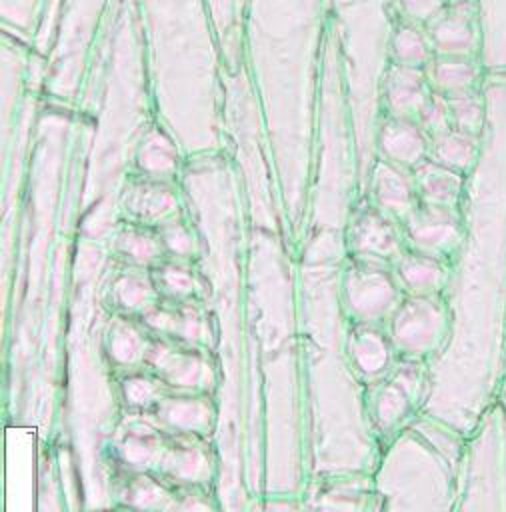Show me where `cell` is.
I'll list each match as a JSON object with an SVG mask.
<instances>
[{"label":"cell","mask_w":506,"mask_h":512,"mask_svg":"<svg viewBox=\"0 0 506 512\" xmlns=\"http://www.w3.org/2000/svg\"><path fill=\"white\" fill-rule=\"evenodd\" d=\"M424 72L430 88L440 96L476 90L480 80V68L474 56H434Z\"/></svg>","instance_id":"obj_4"},{"label":"cell","mask_w":506,"mask_h":512,"mask_svg":"<svg viewBox=\"0 0 506 512\" xmlns=\"http://www.w3.org/2000/svg\"><path fill=\"white\" fill-rule=\"evenodd\" d=\"M432 158L434 162L462 172L468 170L478 158V136L450 128L432 138Z\"/></svg>","instance_id":"obj_5"},{"label":"cell","mask_w":506,"mask_h":512,"mask_svg":"<svg viewBox=\"0 0 506 512\" xmlns=\"http://www.w3.org/2000/svg\"><path fill=\"white\" fill-rule=\"evenodd\" d=\"M444 98L448 104L452 128L480 136L482 126H484V104H482V98L478 96V92L470 90V92L444 96Z\"/></svg>","instance_id":"obj_8"},{"label":"cell","mask_w":506,"mask_h":512,"mask_svg":"<svg viewBox=\"0 0 506 512\" xmlns=\"http://www.w3.org/2000/svg\"><path fill=\"white\" fill-rule=\"evenodd\" d=\"M426 34L438 56H474L480 26L472 0H450L426 22Z\"/></svg>","instance_id":"obj_1"},{"label":"cell","mask_w":506,"mask_h":512,"mask_svg":"<svg viewBox=\"0 0 506 512\" xmlns=\"http://www.w3.org/2000/svg\"><path fill=\"white\" fill-rule=\"evenodd\" d=\"M380 148L392 162L414 166L426 156L428 134L414 118L390 116L380 132Z\"/></svg>","instance_id":"obj_3"},{"label":"cell","mask_w":506,"mask_h":512,"mask_svg":"<svg viewBox=\"0 0 506 512\" xmlns=\"http://www.w3.org/2000/svg\"><path fill=\"white\" fill-rule=\"evenodd\" d=\"M432 94L424 68L392 64L384 78V102L390 116L416 120Z\"/></svg>","instance_id":"obj_2"},{"label":"cell","mask_w":506,"mask_h":512,"mask_svg":"<svg viewBox=\"0 0 506 512\" xmlns=\"http://www.w3.org/2000/svg\"><path fill=\"white\" fill-rule=\"evenodd\" d=\"M378 190L382 200L400 206L406 204L410 198V186L404 180V176L400 172H396L394 168H380L378 172Z\"/></svg>","instance_id":"obj_10"},{"label":"cell","mask_w":506,"mask_h":512,"mask_svg":"<svg viewBox=\"0 0 506 512\" xmlns=\"http://www.w3.org/2000/svg\"><path fill=\"white\" fill-rule=\"evenodd\" d=\"M450 0H400V6L406 14V20L412 22H430Z\"/></svg>","instance_id":"obj_11"},{"label":"cell","mask_w":506,"mask_h":512,"mask_svg":"<svg viewBox=\"0 0 506 512\" xmlns=\"http://www.w3.org/2000/svg\"><path fill=\"white\" fill-rule=\"evenodd\" d=\"M420 186L424 194L436 204H452L460 196L462 178L438 162H428L420 170Z\"/></svg>","instance_id":"obj_7"},{"label":"cell","mask_w":506,"mask_h":512,"mask_svg":"<svg viewBox=\"0 0 506 512\" xmlns=\"http://www.w3.org/2000/svg\"><path fill=\"white\" fill-rule=\"evenodd\" d=\"M416 122L424 128V132L428 136H438L446 130L452 128L450 124V114H448V104H446V98L440 96V94H432L428 98V102L424 104V108L420 110Z\"/></svg>","instance_id":"obj_9"},{"label":"cell","mask_w":506,"mask_h":512,"mask_svg":"<svg viewBox=\"0 0 506 512\" xmlns=\"http://www.w3.org/2000/svg\"><path fill=\"white\" fill-rule=\"evenodd\" d=\"M392 56L396 64L426 68L434 58V48L426 30L412 20L398 24L392 34Z\"/></svg>","instance_id":"obj_6"}]
</instances>
